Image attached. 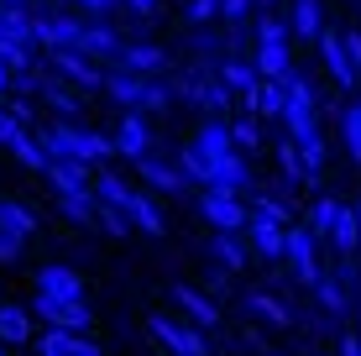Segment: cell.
I'll return each mask as SVG.
<instances>
[{
    "label": "cell",
    "mask_w": 361,
    "mask_h": 356,
    "mask_svg": "<svg viewBox=\"0 0 361 356\" xmlns=\"http://www.w3.org/2000/svg\"><path fill=\"white\" fill-rule=\"evenodd\" d=\"M42 142L53 157H68V163H110L116 157V137H105V131H90L79 126V121H53V126H42Z\"/></svg>",
    "instance_id": "cell-1"
},
{
    "label": "cell",
    "mask_w": 361,
    "mask_h": 356,
    "mask_svg": "<svg viewBox=\"0 0 361 356\" xmlns=\"http://www.w3.org/2000/svg\"><path fill=\"white\" fill-rule=\"evenodd\" d=\"M309 231H314L319 241H330L335 257H356V252H361L356 210H351V204H341L335 194H319V200L309 204Z\"/></svg>",
    "instance_id": "cell-2"
},
{
    "label": "cell",
    "mask_w": 361,
    "mask_h": 356,
    "mask_svg": "<svg viewBox=\"0 0 361 356\" xmlns=\"http://www.w3.org/2000/svg\"><path fill=\"white\" fill-rule=\"evenodd\" d=\"M147 336L157 340L168 356H209V340L194 320H178V314H147Z\"/></svg>",
    "instance_id": "cell-3"
},
{
    "label": "cell",
    "mask_w": 361,
    "mask_h": 356,
    "mask_svg": "<svg viewBox=\"0 0 361 356\" xmlns=\"http://www.w3.org/2000/svg\"><path fill=\"white\" fill-rule=\"evenodd\" d=\"M283 126H288L293 142L319 137V105H314V90H309L304 73H288V110H283Z\"/></svg>",
    "instance_id": "cell-4"
},
{
    "label": "cell",
    "mask_w": 361,
    "mask_h": 356,
    "mask_svg": "<svg viewBox=\"0 0 361 356\" xmlns=\"http://www.w3.org/2000/svg\"><path fill=\"white\" fill-rule=\"evenodd\" d=\"M47 63H53V73H63L73 90H105V63L90 58L84 47H47Z\"/></svg>",
    "instance_id": "cell-5"
},
{
    "label": "cell",
    "mask_w": 361,
    "mask_h": 356,
    "mask_svg": "<svg viewBox=\"0 0 361 356\" xmlns=\"http://www.w3.org/2000/svg\"><path fill=\"white\" fill-rule=\"evenodd\" d=\"M199 215H204L215 231H246L252 204H246L235 189H199Z\"/></svg>",
    "instance_id": "cell-6"
},
{
    "label": "cell",
    "mask_w": 361,
    "mask_h": 356,
    "mask_svg": "<svg viewBox=\"0 0 361 356\" xmlns=\"http://www.w3.org/2000/svg\"><path fill=\"white\" fill-rule=\"evenodd\" d=\"M32 309H37L42 325H58V330H90L94 325L90 304H84V299H63V293H42V288H37Z\"/></svg>",
    "instance_id": "cell-7"
},
{
    "label": "cell",
    "mask_w": 361,
    "mask_h": 356,
    "mask_svg": "<svg viewBox=\"0 0 361 356\" xmlns=\"http://www.w3.org/2000/svg\"><path fill=\"white\" fill-rule=\"evenodd\" d=\"M288 267H293V278L304 288H314L319 273H325V267H319V236L309 226H288Z\"/></svg>",
    "instance_id": "cell-8"
},
{
    "label": "cell",
    "mask_w": 361,
    "mask_h": 356,
    "mask_svg": "<svg viewBox=\"0 0 361 356\" xmlns=\"http://www.w3.org/2000/svg\"><path fill=\"white\" fill-rule=\"evenodd\" d=\"M183 100L194 110H204V116H226V105L235 94H231V84L220 79V73H189V79H183Z\"/></svg>",
    "instance_id": "cell-9"
},
{
    "label": "cell",
    "mask_w": 361,
    "mask_h": 356,
    "mask_svg": "<svg viewBox=\"0 0 361 356\" xmlns=\"http://www.w3.org/2000/svg\"><path fill=\"white\" fill-rule=\"evenodd\" d=\"M32 346L37 356H105L99 340H90V330H58V325H42V336Z\"/></svg>",
    "instance_id": "cell-10"
},
{
    "label": "cell",
    "mask_w": 361,
    "mask_h": 356,
    "mask_svg": "<svg viewBox=\"0 0 361 356\" xmlns=\"http://www.w3.org/2000/svg\"><path fill=\"white\" fill-rule=\"evenodd\" d=\"M32 37H37V47H79V42H84V21L68 16V11L32 16Z\"/></svg>",
    "instance_id": "cell-11"
},
{
    "label": "cell",
    "mask_w": 361,
    "mask_h": 356,
    "mask_svg": "<svg viewBox=\"0 0 361 356\" xmlns=\"http://www.w3.org/2000/svg\"><path fill=\"white\" fill-rule=\"evenodd\" d=\"M246 247L262 257V262H283L288 257V226H278L267 215H252L246 220Z\"/></svg>",
    "instance_id": "cell-12"
},
{
    "label": "cell",
    "mask_w": 361,
    "mask_h": 356,
    "mask_svg": "<svg viewBox=\"0 0 361 356\" xmlns=\"http://www.w3.org/2000/svg\"><path fill=\"white\" fill-rule=\"evenodd\" d=\"M319 58H325L330 79L341 84V90H356V84H361V73H356V63H351V53H345V32H319Z\"/></svg>",
    "instance_id": "cell-13"
},
{
    "label": "cell",
    "mask_w": 361,
    "mask_h": 356,
    "mask_svg": "<svg viewBox=\"0 0 361 356\" xmlns=\"http://www.w3.org/2000/svg\"><path fill=\"white\" fill-rule=\"evenodd\" d=\"M116 152L131 157V163L152 152V126H147L142 110H126V116H121V126H116Z\"/></svg>",
    "instance_id": "cell-14"
},
{
    "label": "cell",
    "mask_w": 361,
    "mask_h": 356,
    "mask_svg": "<svg viewBox=\"0 0 361 356\" xmlns=\"http://www.w3.org/2000/svg\"><path fill=\"white\" fill-rule=\"evenodd\" d=\"M105 94H110L121 110H142L147 73H131V68H121V63H110V68H105Z\"/></svg>",
    "instance_id": "cell-15"
},
{
    "label": "cell",
    "mask_w": 361,
    "mask_h": 356,
    "mask_svg": "<svg viewBox=\"0 0 361 356\" xmlns=\"http://www.w3.org/2000/svg\"><path fill=\"white\" fill-rule=\"evenodd\" d=\"M168 299L178 304V314H183V320H194V325H204V330L220 320L215 299H209V293H199L194 283H173V288H168Z\"/></svg>",
    "instance_id": "cell-16"
},
{
    "label": "cell",
    "mask_w": 361,
    "mask_h": 356,
    "mask_svg": "<svg viewBox=\"0 0 361 356\" xmlns=\"http://www.w3.org/2000/svg\"><path fill=\"white\" fill-rule=\"evenodd\" d=\"M42 178L53 183L58 194H84V189H94V168H90V163H68V157H53Z\"/></svg>",
    "instance_id": "cell-17"
},
{
    "label": "cell",
    "mask_w": 361,
    "mask_h": 356,
    "mask_svg": "<svg viewBox=\"0 0 361 356\" xmlns=\"http://www.w3.org/2000/svg\"><path fill=\"white\" fill-rule=\"evenodd\" d=\"M136 178H142L147 189H163V194H178V189H183V173H178V163H168V157H157V152L136 157Z\"/></svg>",
    "instance_id": "cell-18"
},
{
    "label": "cell",
    "mask_w": 361,
    "mask_h": 356,
    "mask_svg": "<svg viewBox=\"0 0 361 356\" xmlns=\"http://www.w3.org/2000/svg\"><path fill=\"white\" fill-rule=\"evenodd\" d=\"M204 189H252V168H246V157L241 152H226V157H215L209 163V183Z\"/></svg>",
    "instance_id": "cell-19"
},
{
    "label": "cell",
    "mask_w": 361,
    "mask_h": 356,
    "mask_svg": "<svg viewBox=\"0 0 361 356\" xmlns=\"http://www.w3.org/2000/svg\"><path fill=\"white\" fill-rule=\"evenodd\" d=\"M37 94H42V100L53 105L63 121L79 116V94H73V84L63 79V73H37Z\"/></svg>",
    "instance_id": "cell-20"
},
{
    "label": "cell",
    "mask_w": 361,
    "mask_h": 356,
    "mask_svg": "<svg viewBox=\"0 0 361 356\" xmlns=\"http://www.w3.org/2000/svg\"><path fill=\"white\" fill-rule=\"evenodd\" d=\"M194 147H199V152L209 157V163H215V157H226V152H235V137H231V121H226V116H209L204 126L194 131Z\"/></svg>",
    "instance_id": "cell-21"
},
{
    "label": "cell",
    "mask_w": 361,
    "mask_h": 356,
    "mask_svg": "<svg viewBox=\"0 0 361 356\" xmlns=\"http://www.w3.org/2000/svg\"><path fill=\"white\" fill-rule=\"evenodd\" d=\"M121 68L147 73V79H152V73H163V68H168V53H163L157 42H126V47H121Z\"/></svg>",
    "instance_id": "cell-22"
},
{
    "label": "cell",
    "mask_w": 361,
    "mask_h": 356,
    "mask_svg": "<svg viewBox=\"0 0 361 356\" xmlns=\"http://www.w3.org/2000/svg\"><path fill=\"white\" fill-rule=\"evenodd\" d=\"M79 47L90 58H99V63H121V47H126V42H121L110 27H99V21H84V42Z\"/></svg>",
    "instance_id": "cell-23"
},
{
    "label": "cell",
    "mask_w": 361,
    "mask_h": 356,
    "mask_svg": "<svg viewBox=\"0 0 361 356\" xmlns=\"http://www.w3.org/2000/svg\"><path fill=\"white\" fill-rule=\"evenodd\" d=\"M11 157H16V163L21 168H27V173H47V163H53V152H47V142L42 137H37V131L27 126V131H21V137L16 142H11Z\"/></svg>",
    "instance_id": "cell-24"
},
{
    "label": "cell",
    "mask_w": 361,
    "mask_h": 356,
    "mask_svg": "<svg viewBox=\"0 0 361 356\" xmlns=\"http://www.w3.org/2000/svg\"><path fill=\"white\" fill-rule=\"evenodd\" d=\"M246 110H257V116H278L283 121V110H288V79H262L252 90V100H246Z\"/></svg>",
    "instance_id": "cell-25"
},
{
    "label": "cell",
    "mask_w": 361,
    "mask_h": 356,
    "mask_svg": "<svg viewBox=\"0 0 361 356\" xmlns=\"http://www.w3.org/2000/svg\"><path fill=\"white\" fill-rule=\"evenodd\" d=\"M37 288L42 293H63V299H84V278L73 273L63 262H47L42 273H37Z\"/></svg>",
    "instance_id": "cell-26"
},
{
    "label": "cell",
    "mask_w": 361,
    "mask_h": 356,
    "mask_svg": "<svg viewBox=\"0 0 361 356\" xmlns=\"http://www.w3.org/2000/svg\"><path fill=\"white\" fill-rule=\"evenodd\" d=\"M257 73L262 79H288L293 73V53H288V42H257Z\"/></svg>",
    "instance_id": "cell-27"
},
{
    "label": "cell",
    "mask_w": 361,
    "mask_h": 356,
    "mask_svg": "<svg viewBox=\"0 0 361 356\" xmlns=\"http://www.w3.org/2000/svg\"><path fill=\"white\" fill-rule=\"evenodd\" d=\"M0 340H6L11 351L27 346V340H32V309H21V304H0Z\"/></svg>",
    "instance_id": "cell-28"
},
{
    "label": "cell",
    "mask_w": 361,
    "mask_h": 356,
    "mask_svg": "<svg viewBox=\"0 0 361 356\" xmlns=\"http://www.w3.org/2000/svg\"><path fill=\"white\" fill-rule=\"evenodd\" d=\"M288 27H293V37H304V42H319V32H325V6H319V0H293Z\"/></svg>",
    "instance_id": "cell-29"
},
{
    "label": "cell",
    "mask_w": 361,
    "mask_h": 356,
    "mask_svg": "<svg viewBox=\"0 0 361 356\" xmlns=\"http://www.w3.org/2000/svg\"><path fill=\"white\" fill-rule=\"evenodd\" d=\"M220 79L231 84V94H241V100H252V90L262 84V73H257V63H246V58H226V63L215 68Z\"/></svg>",
    "instance_id": "cell-30"
},
{
    "label": "cell",
    "mask_w": 361,
    "mask_h": 356,
    "mask_svg": "<svg viewBox=\"0 0 361 356\" xmlns=\"http://www.w3.org/2000/svg\"><path fill=\"white\" fill-rule=\"evenodd\" d=\"M126 215H131L136 231H147V236H163V226H168L163 210L152 204V194H136V189H131V200H126Z\"/></svg>",
    "instance_id": "cell-31"
},
{
    "label": "cell",
    "mask_w": 361,
    "mask_h": 356,
    "mask_svg": "<svg viewBox=\"0 0 361 356\" xmlns=\"http://www.w3.org/2000/svg\"><path fill=\"white\" fill-rule=\"evenodd\" d=\"M94 200H99V204H116V210H126L131 183L121 178V173H110V168H94Z\"/></svg>",
    "instance_id": "cell-32"
},
{
    "label": "cell",
    "mask_w": 361,
    "mask_h": 356,
    "mask_svg": "<svg viewBox=\"0 0 361 356\" xmlns=\"http://www.w3.org/2000/svg\"><path fill=\"white\" fill-rule=\"evenodd\" d=\"M215 262L220 273H235V267H246V247H241V231H215Z\"/></svg>",
    "instance_id": "cell-33"
},
{
    "label": "cell",
    "mask_w": 361,
    "mask_h": 356,
    "mask_svg": "<svg viewBox=\"0 0 361 356\" xmlns=\"http://www.w3.org/2000/svg\"><path fill=\"white\" fill-rule=\"evenodd\" d=\"M314 299H319V309H330V314H345V278L341 273H319V283H314Z\"/></svg>",
    "instance_id": "cell-34"
},
{
    "label": "cell",
    "mask_w": 361,
    "mask_h": 356,
    "mask_svg": "<svg viewBox=\"0 0 361 356\" xmlns=\"http://www.w3.org/2000/svg\"><path fill=\"white\" fill-rule=\"evenodd\" d=\"M58 210H63L73 226H94L99 200H94V189H84V194H58Z\"/></svg>",
    "instance_id": "cell-35"
},
{
    "label": "cell",
    "mask_w": 361,
    "mask_h": 356,
    "mask_svg": "<svg viewBox=\"0 0 361 356\" xmlns=\"http://www.w3.org/2000/svg\"><path fill=\"white\" fill-rule=\"evenodd\" d=\"M0 226L16 231V236H32L37 231V210H27L21 200H0Z\"/></svg>",
    "instance_id": "cell-36"
},
{
    "label": "cell",
    "mask_w": 361,
    "mask_h": 356,
    "mask_svg": "<svg viewBox=\"0 0 361 356\" xmlns=\"http://www.w3.org/2000/svg\"><path fill=\"white\" fill-rule=\"evenodd\" d=\"M178 173H183V183H199V189L209 183V157L199 152L194 142H189V147H178Z\"/></svg>",
    "instance_id": "cell-37"
},
{
    "label": "cell",
    "mask_w": 361,
    "mask_h": 356,
    "mask_svg": "<svg viewBox=\"0 0 361 356\" xmlns=\"http://www.w3.org/2000/svg\"><path fill=\"white\" fill-rule=\"evenodd\" d=\"M246 309H252L257 320H267V325H288V309H283L267 288H252V293H246Z\"/></svg>",
    "instance_id": "cell-38"
},
{
    "label": "cell",
    "mask_w": 361,
    "mask_h": 356,
    "mask_svg": "<svg viewBox=\"0 0 361 356\" xmlns=\"http://www.w3.org/2000/svg\"><path fill=\"white\" fill-rule=\"evenodd\" d=\"M0 63L11 73H27L32 68V42H21V37H6L0 32Z\"/></svg>",
    "instance_id": "cell-39"
},
{
    "label": "cell",
    "mask_w": 361,
    "mask_h": 356,
    "mask_svg": "<svg viewBox=\"0 0 361 356\" xmlns=\"http://www.w3.org/2000/svg\"><path fill=\"white\" fill-rule=\"evenodd\" d=\"M231 137H235V152H241V147H246V152H252V147L262 142V116H257V110H246V116H235V121H231Z\"/></svg>",
    "instance_id": "cell-40"
},
{
    "label": "cell",
    "mask_w": 361,
    "mask_h": 356,
    "mask_svg": "<svg viewBox=\"0 0 361 356\" xmlns=\"http://www.w3.org/2000/svg\"><path fill=\"white\" fill-rule=\"evenodd\" d=\"M341 131H345V152L361 163V100L345 105V116H341Z\"/></svg>",
    "instance_id": "cell-41"
},
{
    "label": "cell",
    "mask_w": 361,
    "mask_h": 356,
    "mask_svg": "<svg viewBox=\"0 0 361 356\" xmlns=\"http://www.w3.org/2000/svg\"><path fill=\"white\" fill-rule=\"evenodd\" d=\"M94 226L105 231V236H126V231H131V215L116 210V204H99V210H94Z\"/></svg>",
    "instance_id": "cell-42"
},
{
    "label": "cell",
    "mask_w": 361,
    "mask_h": 356,
    "mask_svg": "<svg viewBox=\"0 0 361 356\" xmlns=\"http://www.w3.org/2000/svg\"><path fill=\"white\" fill-rule=\"evenodd\" d=\"M252 215H267V220H278V226H293V210L278 200V194H257V200H252Z\"/></svg>",
    "instance_id": "cell-43"
},
{
    "label": "cell",
    "mask_w": 361,
    "mask_h": 356,
    "mask_svg": "<svg viewBox=\"0 0 361 356\" xmlns=\"http://www.w3.org/2000/svg\"><path fill=\"white\" fill-rule=\"evenodd\" d=\"M168 105H173L168 84H163V79H147V94H142V116H163Z\"/></svg>",
    "instance_id": "cell-44"
},
{
    "label": "cell",
    "mask_w": 361,
    "mask_h": 356,
    "mask_svg": "<svg viewBox=\"0 0 361 356\" xmlns=\"http://www.w3.org/2000/svg\"><path fill=\"white\" fill-rule=\"evenodd\" d=\"M288 37H293V27L283 16H262L257 21V42H288Z\"/></svg>",
    "instance_id": "cell-45"
},
{
    "label": "cell",
    "mask_w": 361,
    "mask_h": 356,
    "mask_svg": "<svg viewBox=\"0 0 361 356\" xmlns=\"http://www.w3.org/2000/svg\"><path fill=\"white\" fill-rule=\"evenodd\" d=\"M21 131H27V121H21L11 105H0V147H6V152H11V142H16Z\"/></svg>",
    "instance_id": "cell-46"
},
{
    "label": "cell",
    "mask_w": 361,
    "mask_h": 356,
    "mask_svg": "<svg viewBox=\"0 0 361 356\" xmlns=\"http://www.w3.org/2000/svg\"><path fill=\"white\" fill-rule=\"evenodd\" d=\"M183 16H189V21H215L220 0H183Z\"/></svg>",
    "instance_id": "cell-47"
},
{
    "label": "cell",
    "mask_w": 361,
    "mask_h": 356,
    "mask_svg": "<svg viewBox=\"0 0 361 356\" xmlns=\"http://www.w3.org/2000/svg\"><path fill=\"white\" fill-rule=\"evenodd\" d=\"M21 241H27V236H16V231L0 226V262H16V257H21Z\"/></svg>",
    "instance_id": "cell-48"
},
{
    "label": "cell",
    "mask_w": 361,
    "mask_h": 356,
    "mask_svg": "<svg viewBox=\"0 0 361 356\" xmlns=\"http://www.w3.org/2000/svg\"><path fill=\"white\" fill-rule=\"evenodd\" d=\"M252 11H257V0H220V16L226 21H246Z\"/></svg>",
    "instance_id": "cell-49"
},
{
    "label": "cell",
    "mask_w": 361,
    "mask_h": 356,
    "mask_svg": "<svg viewBox=\"0 0 361 356\" xmlns=\"http://www.w3.org/2000/svg\"><path fill=\"white\" fill-rule=\"evenodd\" d=\"M79 11H90V16H110V11L121 6V0H73Z\"/></svg>",
    "instance_id": "cell-50"
},
{
    "label": "cell",
    "mask_w": 361,
    "mask_h": 356,
    "mask_svg": "<svg viewBox=\"0 0 361 356\" xmlns=\"http://www.w3.org/2000/svg\"><path fill=\"white\" fill-rule=\"evenodd\" d=\"M341 356H361V330H345L341 336Z\"/></svg>",
    "instance_id": "cell-51"
},
{
    "label": "cell",
    "mask_w": 361,
    "mask_h": 356,
    "mask_svg": "<svg viewBox=\"0 0 361 356\" xmlns=\"http://www.w3.org/2000/svg\"><path fill=\"white\" fill-rule=\"evenodd\" d=\"M126 6L136 11V16H157V11H163V0H126Z\"/></svg>",
    "instance_id": "cell-52"
},
{
    "label": "cell",
    "mask_w": 361,
    "mask_h": 356,
    "mask_svg": "<svg viewBox=\"0 0 361 356\" xmlns=\"http://www.w3.org/2000/svg\"><path fill=\"white\" fill-rule=\"evenodd\" d=\"M345 53H351V63L361 73V32H345Z\"/></svg>",
    "instance_id": "cell-53"
},
{
    "label": "cell",
    "mask_w": 361,
    "mask_h": 356,
    "mask_svg": "<svg viewBox=\"0 0 361 356\" xmlns=\"http://www.w3.org/2000/svg\"><path fill=\"white\" fill-rule=\"evenodd\" d=\"M6 94H11V68L0 63V100H6Z\"/></svg>",
    "instance_id": "cell-54"
},
{
    "label": "cell",
    "mask_w": 361,
    "mask_h": 356,
    "mask_svg": "<svg viewBox=\"0 0 361 356\" xmlns=\"http://www.w3.org/2000/svg\"><path fill=\"white\" fill-rule=\"evenodd\" d=\"M351 210H356V236H361V200H356V204H351Z\"/></svg>",
    "instance_id": "cell-55"
},
{
    "label": "cell",
    "mask_w": 361,
    "mask_h": 356,
    "mask_svg": "<svg viewBox=\"0 0 361 356\" xmlns=\"http://www.w3.org/2000/svg\"><path fill=\"white\" fill-rule=\"evenodd\" d=\"M11 16V0H0V21H6Z\"/></svg>",
    "instance_id": "cell-56"
},
{
    "label": "cell",
    "mask_w": 361,
    "mask_h": 356,
    "mask_svg": "<svg viewBox=\"0 0 361 356\" xmlns=\"http://www.w3.org/2000/svg\"><path fill=\"white\" fill-rule=\"evenodd\" d=\"M356 330H361V299H356Z\"/></svg>",
    "instance_id": "cell-57"
},
{
    "label": "cell",
    "mask_w": 361,
    "mask_h": 356,
    "mask_svg": "<svg viewBox=\"0 0 361 356\" xmlns=\"http://www.w3.org/2000/svg\"><path fill=\"white\" fill-rule=\"evenodd\" d=\"M0 356H11V346H6V340H0Z\"/></svg>",
    "instance_id": "cell-58"
},
{
    "label": "cell",
    "mask_w": 361,
    "mask_h": 356,
    "mask_svg": "<svg viewBox=\"0 0 361 356\" xmlns=\"http://www.w3.org/2000/svg\"><path fill=\"white\" fill-rule=\"evenodd\" d=\"M257 6H278V0H257Z\"/></svg>",
    "instance_id": "cell-59"
},
{
    "label": "cell",
    "mask_w": 361,
    "mask_h": 356,
    "mask_svg": "<svg viewBox=\"0 0 361 356\" xmlns=\"http://www.w3.org/2000/svg\"><path fill=\"white\" fill-rule=\"evenodd\" d=\"M11 6H32V0H11Z\"/></svg>",
    "instance_id": "cell-60"
},
{
    "label": "cell",
    "mask_w": 361,
    "mask_h": 356,
    "mask_svg": "<svg viewBox=\"0 0 361 356\" xmlns=\"http://www.w3.org/2000/svg\"><path fill=\"white\" fill-rule=\"evenodd\" d=\"M163 356H168V351H163Z\"/></svg>",
    "instance_id": "cell-61"
}]
</instances>
